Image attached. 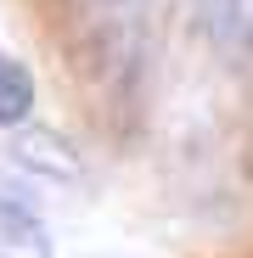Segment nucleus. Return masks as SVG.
I'll return each mask as SVG.
<instances>
[{
	"mask_svg": "<svg viewBox=\"0 0 253 258\" xmlns=\"http://www.w3.org/2000/svg\"><path fill=\"white\" fill-rule=\"evenodd\" d=\"M17 157H23L28 168H57V174H73V157L62 152L57 135H45V129H28V135L17 141Z\"/></svg>",
	"mask_w": 253,
	"mask_h": 258,
	"instance_id": "7ed1b4c3",
	"label": "nucleus"
},
{
	"mask_svg": "<svg viewBox=\"0 0 253 258\" xmlns=\"http://www.w3.org/2000/svg\"><path fill=\"white\" fill-rule=\"evenodd\" d=\"M0 258H51V230L17 197H0Z\"/></svg>",
	"mask_w": 253,
	"mask_h": 258,
	"instance_id": "f257e3e1",
	"label": "nucleus"
},
{
	"mask_svg": "<svg viewBox=\"0 0 253 258\" xmlns=\"http://www.w3.org/2000/svg\"><path fill=\"white\" fill-rule=\"evenodd\" d=\"M90 6H96L107 23H135V17L146 12V0H90Z\"/></svg>",
	"mask_w": 253,
	"mask_h": 258,
	"instance_id": "39448f33",
	"label": "nucleus"
},
{
	"mask_svg": "<svg viewBox=\"0 0 253 258\" xmlns=\"http://www.w3.org/2000/svg\"><path fill=\"white\" fill-rule=\"evenodd\" d=\"M34 112V73L0 51V129H17Z\"/></svg>",
	"mask_w": 253,
	"mask_h": 258,
	"instance_id": "f03ea898",
	"label": "nucleus"
},
{
	"mask_svg": "<svg viewBox=\"0 0 253 258\" xmlns=\"http://www.w3.org/2000/svg\"><path fill=\"white\" fill-rule=\"evenodd\" d=\"M203 17L214 23L220 39H242L253 28V0H203Z\"/></svg>",
	"mask_w": 253,
	"mask_h": 258,
	"instance_id": "20e7f679",
	"label": "nucleus"
}]
</instances>
